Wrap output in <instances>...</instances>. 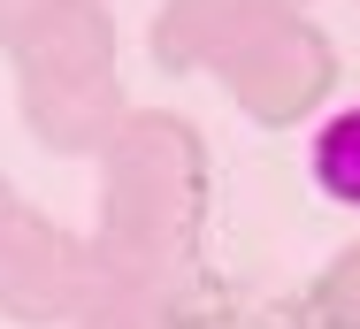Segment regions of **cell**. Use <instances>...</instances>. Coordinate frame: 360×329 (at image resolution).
Listing matches in <instances>:
<instances>
[{
    "instance_id": "6da1fadb",
    "label": "cell",
    "mask_w": 360,
    "mask_h": 329,
    "mask_svg": "<svg viewBox=\"0 0 360 329\" xmlns=\"http://www.w3.org/2000/svg\"><path fill=\"white\" fill-rule=\"evenodd\" d=\"M314 184L338 199V207H360V108H338L322 131H314Z\"/></svg>"
}]
</instances>
